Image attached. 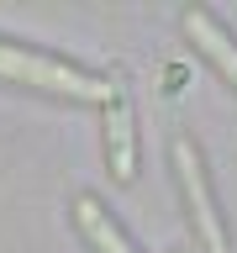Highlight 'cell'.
Segmentation results:
<instances>
[{
  "instance_id": "obj_5",
  "label": "cell",
  "mask_w": 237,
  "mask_h": 253,
  "mask_svg": "<svg viewBox=\"0 0 237 253\" xmlns=\"http://www.w3.org/2000/svg\"><path fill=\"white\" fill-rule=\"evenodd\" d=\"M74 221H79V232L90 237L100 253H137L121 232H116V221L106 216V206L95 201V195H74Z\"/></svg>"
},
{
  "instance_id": "obj_3",
  "label": "cell",
  "mask_w": 237,
  "mask_h": 253,
  "mask_svg": "<svg viewBox=\"0 0 237 253\" xmlns=\"http://www.w3.org/2000/svg\"><path fill=\"white\" fill-rule=\"evenodd\" d=\"M185 32H190V42H195L205 58L237 84V42H232V32L221 27L211 11H185Z\"/></svg>"
},
{
  "instance_id": "obj_4",
  "label": "cell",
  "mask_w": 237,
  "mask_h": 253,
  "mask_svg": "<svg viewBox=\"0 0 237 253\" xmlns=\"http://www.w3.org/2000/svg\"><path fill=\"white\" fill-rule=\"evenodd\" d=\"M106 153H111V174H116V179H132L137 148H132V111H126L121 95L106 106Z\"/></svg>"
},
{
  "instance_id": "obj_2",
  "label": "cell",
  "mask_w": 237,
  "mask_h": 253,
  "mask_svg": "<svg viewBox=\"0 0 237 253\" xmlns=\"http://www.w3.org/2000/svg\"><path fill=\"white\" fill-rule=\"evenodd\" d=\"M174 169H179V185H185V201L195 211V227H200V243L211 253H227V232H221V216L216 206H211V190H205V169H200V153H195V142H174Z\"/></svg>"
},
{
  "instance_id": "obj_1",
  "label": "cell",
  "mask_w": 237,
  "mask_h": 253,
  "mask_svg": "<svg viewBox=\"0 0 237 253\" xmlns=\"http://www.w3.org/2000/svg\"><path fill=\"white\" fill-rule=\"evenodd\" d=\"M0 79L5 84H27V90L58 95V100H84V106H111L116 100V79L84 74L63 58H47V53H32V47L0 42Z\"/></svg>"
}]
</instances>
